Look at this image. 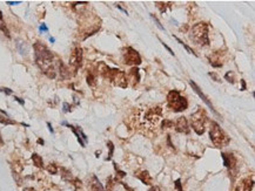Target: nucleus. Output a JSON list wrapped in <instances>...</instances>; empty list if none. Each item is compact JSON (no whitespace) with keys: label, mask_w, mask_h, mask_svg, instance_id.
Wrapping results in <instances>:
<instances>
[{"label":"nucleus","mask_w":255,"mask_h":191,"mask_svg":"<svg viewBox=\"0 0 255 191\" xmlns=\"http://www.w3.org/2000/svg\"><path fill=\"white\" fill-rule=\"evenodd\" d=\"M114 165H115V163H114ZM115 169H117V172L119 174V177H125V176H126V172H125V171H121V170H119L117 166H115Z\"/></svg>","instance_id":"obj_32"},{"label":"nucleus","mask_w":255,"mask_h":191,"mask_svg":"<svg viewBox=\"0 0 255 191\" xmlns=\"http://www.w3.org/2000/svg\"><path fill=\"white\" fill-rule=\"evenodd\" d=\"M241 83H242V90H244L246 89V83H244V80H241Z\"/></svg>","instance_id":"obj_40"},{"label":"nucleus","mask_w":255,"mask_h":191,"mask_svg":"<svg viewBox=\"0 0 255 191\" xmlns=\"http://www.w3.org/2000/svg\"><path fill=\"white\" fill-rule=\"evenodd\" d=\"M87 83L90 86H94L95 84V76H94L92 73H90L88 76H87Z\"/></svg>","instance_id":"obj_25"},{"label":"nucleus","mask_w":255,"mask_h":191,"mask_svg":"<svg viewBox=\"0 0 255 191\" xmlns=\"http://www.w3.org/2000/svg\"><path fill=\"white\" fill-rule=\"evenodd\" d=\"M253 185H254V182H253V179H249V178L244 179V181H243V184H242V187H243L242 191H252V189H253Z\"/></svg>","instance_id":"obj_18"},{"label":"nucleus","mask_w":255,"mask_h":191,"mask_svg":"<svg viewBox=\"0 0 255 191\" xmlns=\"http://www.w3.org/2000/svg\"><path fill=\"white\" fill-rule=\"evenodd\" d=\"M47 171H48L50 174H52V175H55V174H58V166L53 163L48 164V166H47Z\"/></svg>","instance_id":"obj_21"},{"label":"nucleus","mask_w":255,"mask_h":191,"mask_svg":"<svg viewBox=\"0 0 255 191\" xmlns=\"http://www.w3.org/2000/svg\"><path fill=\"white\" fill-rule=\"evenodd\" d=\"M38 143H40V144H44V141H42V140H38Z\"/></svg>","instance_id":"obj_41"},{"label":"nucleus","mask_w":255,"mask_h":191,"mask_svg":"<svg viewBox=\"0 0 255 191\" xmlns=\"http://www.w3.org/2000/svg\"><path fill=\"white\" fill-rule=\"evenodd\" d=\"M69 65L74 68V70H78L79 67H81V65H82V49H81V47L77 46L73 49L71 57H69Z\"/></svg>","instance_id":"obj_9"},{"label":"nucleus","mask_w":255,"mask_h":191,"mask_svg":"<svg viewBox=\"0 0 255 191\" xmlns=\"http://www.w3.org/2000/svg\"><path fill=\"white\" fill-rule=\"evenodd\" d=\"M175 39L178 40V42H180V43H181V45H182V46L186 48V51H187L189 54H193V55H195V56H198V54H196V53H195V52H194L192 48H189V47H188V46L186 45V43H185V42H184V41H181L180 39H179V38H175Z\"/></svg>","instance_id":"obj_22"},{"label":"nucleus","mask_w":255,"mask_h":191,"mask_svg":"<svg viewBox=\"0 0 255 191\" xmlns=\"http://www.w3.org/2000/svg\"><path fill=\"white\" fill-rule=\"evenodd\" d=\"M138 178L144 183V184H147L149 185L150 183H152V177H150V175H149V172L146 171V170H144V171H141V174L140 175H138Z\"/></svg>","instance_id":"obj_13"},{"label":"nucleus","mask_w":255,"mask_h":191,"mask_svg":"<svg viewBox=\"0 0 255 191\" xmlns=\"http://www.w3.org/2000/svg\"><path fill=\"white\" fill-rule=\"evenodd\" d=\"M107 78L112 81L113 84L121 87V88H126L128 81H127V75L125 74V72H122L120 69H109L107 74Z\"/></svg>","instance_id":"obj_7"},{"label":"nucleus","mask_w":255,"mask_h":191,"mask_svg":"<svg viewBox=\"0 0 255 191\" xmlns=\"http://www.w3.org/2000/svg\"><path fill=\"white\" fill-rule=\"evenodd\" d=\"M129 78H131V81L134 82V84L139 82L140 75H139V69L136 68V67H134V68H132L129 70Z\"/></svg>","instance_id":"obj_16"},{"label":"nucleus","mask_w":255,"mask_h":191,"mask_svg":"<svg viewBox=\"0 0 255 191\" xmlns=\"http://www.w3.org/2000/svg\"><path fill=\"white\" fill-rule=\"evenodd\" d=\"M209 136L212 142L214 143L215 147L217 148H222L225 145H227L229 143V137L223 133V130L220 128V125L217 123L212 122L211 124V131H209Z\"/></svg>","instance_id":"obj_5"},{"label":"nucleus","mask_w":255,"mask_h":191,"mask_svg":"<svg viewBox=\"0 0 255 191\" xmlns=\"http://www.w3.org/2000/svg\"><path fill=\"white\" fill-rule=\"evenodd\" d=\"M175 130L178 133H184V134H188L189 133V127H188V121L186 117H179L178 121L175 123Z\"/></svg>","instance_id":"obj_11"},{"label":"nucleus","mask_w":255,"mask_h":191,"mask_svg":"<svg viewBox=\"0 0 255 191\" xmlns=\"http://www.w3.org/2000/svg\"><path fill=\"white\" fill-rule=\"evenodd\" d=\"M162 116V109L161 107H153V108H148L144 110L140 115H139V122L142 128H154L158 125V123L160 122Z\"/></svg>","instance_id":"obj_2"},{"label":"nucleus","mask_w":255,"mask_h":191,"mask_svg":"<svg viewBox=\"0 0 255 191\" xmlns=\"http://www.w3.org/2000/svg\"><path fill=\"white\" fill-rule=\"evenodd\" d=\"M167 106L169 109L179 113L187 109L188 102L186 97H184L178 90H171L167 95Z\"/></svg>","instance_id":"obj_4"},{"label":"nucleus","mask_w":255,"mask_h":191,"mask_svg":"<svg viewBox=\"0 0 255 191\" xmlns=\"http://www.w3.org/2000/svg\"><path fill=\"white\" fill-rule=\"evenodd\" d=\"M160 41H161V40H160ZM161 43H162V46H163V47H165V48H166V49H167V51H168V52H169L171 54H172V55H174V53H173V51H172V49H171V48H169V47H168V46H167V45H166L165 42H162V41H161Z\"/></svg>","instance_id":"obj_33"},{"label":"nucleus","mask_w":255,"mask_h":191,"mask_svg":"<svg viewBox=\"0 0 255 191\" xmlns=\"http://www.w3.org/2000/svg\"><path fill=\"white\" fill-rule=\"evenodd\" d=\"M0 31L1 32H4L5 33V35L7 37V38H11V35H10V31H8V28L6 27V25L2 22V21H0Z\"/></svg>","instance_id":"obj_23"},{"label":"nucleus","mask_w":255,"mask_h":191,"mask_svg":"<svg viewBox=\"0 0 255 191\" xmlns=\"http://www.w3.org/2000/svg\"><path fill=\"white\" fill-rule=\"evenodd\" d=\"M225 79L233 83V82H234V74H233V72H228V73L225 75Z\"/></svg>","instance_id":"obj_29"},{"label":"nucleus","mask_w":255,"mask_h":191,"mask_svg":"<svg viewBox=\"0 0 255 191\" xmlns=\"http://www.w3.org/2000/svg\"><path fill=\"white\" fill-rule=\"evenodd\" d=\"M1 114L4 115V116H1L0 115V123H2V124H5V125H8V124H14V121H12L11 119H8L7 117V114L5 113V111H1Z\"/></svg>","instance_id":"obj_19"},{"label":"nucleus","mask_w":255,"mask_h":191,"mask_svg":"<svg viewBox=\"0 0 255 191\" xmlns=\"http://www.w3.org/2000/svg\"><path fill=\"white\" fill-rule=\"evenodd\" d=\"M32 161H33V164L37 166V168H44V161L41 158V156H39L38 154H33L32 155Z\"/></svg>","instance_id":"obj_17"},{"label":"nucleus","mask_w":255,"mask_h":191,"mask_svg":"<svg viewBox=\"0 0 255 191\" xmlns=\"http://www.w3.org/2000/svg\"><path fill=\"white\" fill-rule=\"evenodd\" d=\"M47 127H48V129H50V131L53 134L54 133V130H53V128H52V125H51V123L50 122H47Z\"/></svg>","instance_id":"obj_39"},{"label":"nucleus","mask_w":255,"mask_h":191,"mask_svg":"<svg viewBox=\"0 0 255 191\" xmlns=\"http://www.w3.org/2000/svg\"><path fill=\"white\" fill-rule=\"evenodd\" d=\"M114 183L112 181V178H109L107 181V185H106V191H113V188H114Z\"/></svg>","instance_id":"obj_26"},{"label":"nucleus","mask_w":255,"mask_h":191,"mask_svg":"<svg viewBox=\"0 0 255 191\" xmlns=\"http://www.w3.org/2000/svg\"><path fill=\"white\" fill-rule=\"evenodd\" d=\"M175 188L178 189V191H184L182 188H181V181L180 179H176L175 181Z\"/></svg>","instance_id":"obj_30"},{"label":"nucleus","mask_w":255,"mask_h":191,"mask_svg":"<svg viewBox=\"0 0 255 191\" xmlns=\"http://www.w3.org/2000/svg\"><path fill=\"white\" fill-rule=\"evenodd\" d=\"M50 41H51V42H54L55 39H54V38H50Z\"/></svg>","instance_id":"obj_42"},{"label":"nucleus","mask_w":255,"mask_h":191,"mask_svg":"<svg viewBox=\"0 0 255 191\" xmlns=\"http://www.w3.org/2000/svg\"><path fill=\"white\" fill-rule=\"evenodd\" d=\"M14 98H15V100H17V102H19L20 104H24V103H25V102H24V100H21V98H19V97H14Z\"/></svg>","instance_id":"obj_38"},{"label":"nucleus","mask_w":255,"mask_h":191,"mask_svg":"<svg viewBox=\"0 0 255 191\" xmlns=\"http://www.w3.org/2000/svg\"><path fill=\"white\" fill-rule=\"evenodd\" d=\"M206 114L202 109H199L195 111L194 114H192L190 116V124L193 130L198 134V135H202L205 133V122H206Z\"/></svg>","instance_id":"obj_6"},{"label":"nucleus","mask_w":255,"mask_h":191,"mask_svg":"<svg viewBox=\"0 0 255 191\" xmlns=\"http://www.w3.org/2000/svg\"><path fill=\"white\" fill-rule=\"evenodd\" d=\"M91 190L92 191H104V187L101 185L100 181L96 176L92 177V184H91Z\"/></svg>","instance_id":"obj_14"},{"label":"nucleus","mask_w":255,"mask_h":191,"mask_svg":"<svg viewBox=\"0 0 255 191\" xmlns=\"http://www.w3.org/2000/svg\"><path fill=\"white\" fill-rule=\"evenodd\" d=\"M107 147L109 148V154H108V157L106 158V161L111 160V158H112V156H113V151H114V144H113L111 141H108V142H107Z\"/></svg>","instance_id":"obj_24"},{"label":"nucleus","mask_w":255,"mask_h":191,"mask_svg":"<svg viewBox=\"0 0 255 191\" xmlns=\"http://www.w3.org/2000/svg\"><path fill=\"white\" fill-rule=\"evenodd\" d=\"M150 16L153 18V20H154V22L156 24V26H158V28H160L161 31H165V28H163V26H162V25H161V22H160V21L158 20V18H156L155 15H153V14H150Z\"/></svg>","instance_id":"obj_27"},{"label":"nucleus","mask_w":255,"mask_h":191,"mask_svg":"<svg viewBox=\"0 0 255 191\" xmlns=\"http://www.w3.org/2000/svg\"><path fill=\"white\" fill-rule=\"evenodd\" d=\"M222 160H223V165L227 166V168H234L235 164H236V158L233 154H226L223 152L222 155Z\"/></svg>","instance_id":"obj_12"},{"label":"nucleus","mask_w":255,"mask_h":191,"mask_svg":"<svg viewBox=\"0 0 255 191\" xmlns=\"http://www.w3.org/2000/svg\"><path fill=\"white\" fill-rule=\"evenodd\" d=\"M189 84H190V87H192V88H193V89L195 90V93H196L198 95H199V96H200V97H201V98H202V101H203V102H205V103H206V104L208 106V108H209V109H212V111L214 113V114H215V115H216V116H220V115L217 114V111H216V110L214 109V107H213V104H212V102H211V101L208 100V97H207V96H206V95H205V94H203V93H202V92H201V89H200V88H199V87L196 86V83H195V82H194V81H192V80H189Z\"/></svg>","instance_id":"obj_10"},{"label":"nucleus","mask_w":255,"mask_h":191,"mask_svg":"<svg viewBox=\"0 0 255 191\" xmlns=\"http://www.w3.org/2000/svg\"><path fill=\"white\" fill-rule=\"evenodd\" d=\"M34 53H35V62L42 70L44 74H46L50 79H54L56 76V66L54 63L53 53L42 43V42H35L34 43Z\"/></svg>","instance_id":"obj_1"},{"label":"nucleus","mask_w":255,"mask_h":191,"mask_svg":"<svg viewBox=\"0 0 255 191\" xmlns=\"http://www.w3.org/2000/svg\"><path fill=\"white\" fill-rule=\"evenodd\" d=\"M39 31L40 32H48V28H47V26L45 24H41L40 27H39Z\"/></svg>","instance_id":"obj_31"},{"label":"nucleus","mask_w":255,"mask_h":191,"mask_svg":"<svg viewBox=\"0 0 255 191\" xmlns=\"http://www.w3.org/2000/svg\"><path fill=\"white\" fill-rule=\"evenodd\" d=\"M123 61L126 65L131 66H138L141 63V56L140 54L132 47H127L123 53Z\"/></svg>","instance_id":"obj_8"},{"label":"nucleus","mask_w":255,"mask_h":191,"mask_svg":"<svg viewBox=\"0 0 255 191\" xmlns=\"http://www.w3.org/2000/svg\"><path fill=\"white\" fill-rule=\"evenodd\" d=\"M1 92H4V93H6L7 95H11L12 94V90L11 89H8V88H2V89H0Z\"/></svg>","instance_id":"obj_34"},{"label":"nucleus","mask_w":255,"mask_h":191,"mask_svg":"<svg viewBox=\"0 0 255 191\" xmlns=\"http://www.w3.org/2000/svg\"><path fill=\"white\" fill-rule=\"evenodd\" d=\"M173 125H174V122H172L169 120H165L162 122V128H172Z\"/></svg>","instance_id":"obj_28"},{"label":"nucleus","mask_w":255,"mask_h":191,"mask_svg":"<svg viewBox=\"0 0 255 191\" xmlns=\"http://www.w3.org/2000/svg\"><path fill=\"white\" fill-rule=\"evenodd\" d=\"M69 110H71V106H69L68 103L65 102V103H64V111H65V113H67V111H69Z\"/></svg>","instance_id":"obj_35"},{"label":"nucleus","mask_w":255,"mask_h":191,"mask_svg":"<svg viewBox=\"0 0 255 191\" xmlns=\"http://www.w3.org/2000/svg\"><path fill=\"white\" fill-rule=\"evenodd\" d=\"M208 25L206 22H199L194 25L190 31V40L194 41L196 45L200 46H207L209 45V38H208Z\"/></svg>","instance_id":"obj_3"},{"label":"nucleus","mask_w":255,"mask_h":191,"mask_svg":"<svg viewBox=\"0 0 255 191\" xmlns=\"http://www.w3.org/2000/svg\"><path fill=\"white\" fill-rule=\"evenodd\" d=\"M20 4V1H7V5H18Z\"/></svg>","instance_id":"obj_37"},{"label":"nucleus","mask_w":255,"mask_h":191,"mask_svg":"<svg viewBox=\"0 0 255 191\" xmlns=\"http://www.w3.org/2000/svg\"><path fill=\"white\" fill-rule=\"evenodd\" d=\"M148 191H161V189H160L159 187H156V185H153Z\"/></svg>","instance_id":"obj_36"},{"label":"nucleus","mask_w":255,"mask_h":191,"mask_svg":"<svg viewBox=\"0 0 255 191\" xmlns=\"http://www.w3.org/2000/svg\"><path fill=\"white\" fill-rule=\"evenodd\" d=\"M109 69L111 68L108 67L105 62H100V63H99V66H98V73H99L100 75H102V76L107 78V74H108V72H109Z\"/></svg>","instance_id":"obj_15"},{"label":"nucleus","mask_w":255,"mask_h":191,"mask_svg":"<svg viewBox=\"0 0 255 191\" xmlns=\"http://www.w3.org/2000/svg\"><path fill=\"white\" fill-rule=\"evenodd\" d=\"M18 49L21 54H26L27 53V45L25 42H19L18 41Z\"/></svg>","instance_id":"obj_20"},{"label":"nucleus","mask_w":255,"mask_h":191,"mask_svg":"<svg viewBox=\"0 0 255 191\" xmlns=\"http://www.w3.org/2000/svg\"><path fill=\"white\" fill-rule=\"evenodd\" d=\"M4 143V141H2V138H1V135H0V144H2Z\"/></svg>","instance_id":"obj_43"}]
</instances>
